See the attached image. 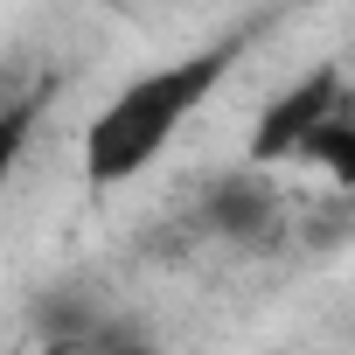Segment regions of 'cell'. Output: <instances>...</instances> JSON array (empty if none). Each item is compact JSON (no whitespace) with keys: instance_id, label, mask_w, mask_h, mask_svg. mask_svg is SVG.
I'll list each match as a JSON object with an SVG mask.
<instances>
[{"instance_id":"obj_5","label":"cell","mask_w":355,"mask_h":355,"mask_svg":"<svg viewBox=\"0 0 355 355\" xmlns=\"http://www.w3.org/2000/svg\"><path fill=\"white\" fill-rule=\"evenodd\" d=\"M42 112H49V98H21V105H0V189L15 182V167H21V153H28V139H35Z\"/></svg>"},{"instance_id":"obj_1","label":"cell","mask_w":355,"mask_h":355,"mask_svg":"<svg viewBox=\"0 0 355 355\" xmlns=\"http://www.w3.org/2000/svg\"><path fill=\"white\" fill-rule=\"evenodd\" d=\"M237 56H244V35H216V42L189 49V56H174V63L119 84L98 105V119L84 125V182L98 196L139 182V174L174 146V132L216 98V84L237 70Z\"/></svg>"},{"instance_id":"obj_3","label":"cell","mask_w":355,"mask_h":355,"mask_svg":"<svg viewBox=\"0 0 355 355\" xmlns=\"http://www.w3.org/2000/svg\"><path fill=\"white\" fill-rule=\"evenodd\" d=\"M202 223H209L216 237H230V244H258V237L279 223V202H272V189L258 182V167H237V174H223V182L209 189Z\"/></svg>"},{"instance_id":"obj_6","label":"cell","mask_w":355,"mask_h":355,"mask_svg":"<svg viewBox=\"0 0 355 355\" xmlns=\"http://www.w3.org/2000/svg\"><path fill=\"white\" fill-rule=\"evenodd\" d=\"M112 355H146V348H112Z\"/></svg>"},{"instance_id":"obj_2","label":"cell","mask_w":355,"mask_h":355,"mask_svg":"<svg viewBox=\"0 0 355 355\" xmlns=\"http://www.w3.org/2000/svg\"><path fill=\"white\" fill-rule=\"evenodd\" d=\"M334 105H348V77H341V63H320V70H306L300 84H286L279 98H265V112H258V125H251V139H244V167H286L293 153H300V139L334 112Z\"/></svg>"},{"instance_id":"obj_7","label":"cell","mask_w":355,"mask_h":355,"mask_svg":"<svg viewBox=\"0 0 355 355\" xmlns=\"http://www.w3.org/2000/svg\"><path fill=\"white\" fill-rule=\"evenodd\" d=\"M279 8H306V0H279Z\"/></svg>"},{"instance_id":"obj_4","label":"cell","mask_w":355,"mask_h":355,"mask_svg":"<svg viewBox=\"0 0 355 355\" xmlns=\"http://www.w3.org/2000/svg\"><path fill=\"white\" fill-rule=\"evenodd\" d=\"M293 160H300V167H320L334 189H355V119H348V105H334V112L300 139Z\"/></svg>"}]
</instances>
